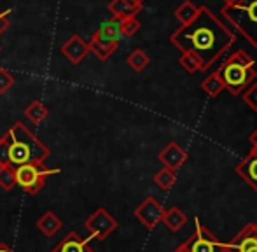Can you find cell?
<instances>
[{
  "mask_svg": "<svg viewBox=\"0 0 257 252\" xmlns=\"http://www.w3.org/2000/svg\"><path fill=\"white\" fill-rule=\"evenodd\" d=\"M236 41L231 32L208 7H200L191 23L182 25L170 35V42L180 53H193L201 62V70H208Z\"/></svg>",
  "mask_w": 257,
  "mask_h": 252,
  "instance_id": "obj_1",
  "label": "cell"
},
{
  "mask_svg": "<svg viewBox=\"0 0 257 252\" xmlns=\"http://www.w3.org/2000/svg\"><path fill=\"white\" fill-rule=\"evenodd\" d=\"M51 149L21 121H16L0 137V167H21L27 163L44 165Z\"/></svg>",
  "mask_w": 257,
  "mask_h": 252,
  "instance_id": "obj_2",
  "label": "cell"
},
{
  "mask_svg": "<svg viewBox=\"0 0 257 252\" xmlns=\"http://www.w3.org/2000/svg\"><path fill=\"white\" fill-rule=\"evenodd\" d=\"M217 74L222 81L224 89H227L233 96H240L252 82H255L257 67L247 51L238 49L231 56H227Z\"/></svg>",
  "mask_w": 257,
  "mask_h": 252,
  "instance_id": "obj_3",
  "label": "cell"
},
{
  "mask_svg": "<svg viewBox=\"0 0 257 252\" xmlns=\"http://www.w3.org/2000/svg\"><path fill=\"white\" fill-rule=\"evenodd\" d=\"M220 14L236 32H240L252 48L257 49V0H238L222 7Z\"/></svg>",
  "mask_w": 257,
  "mask_h": 252,
  "instance_id": "obj_4",
  "label": "cell"
},
{
  "mask_svg": "<svg viewBox=\"0 0 257 252\" xmlns=\"http://www.w3.org/2000/svg\"><path fill=\"white\" fill-rule=\"evenodd\" d=\"M60 172V168H48L46 165L27 163L14 168V177H16V186H20L30 196H35L44 189L48 179Z\"/></svg>",
  "mask_w": 257,
  "mask_h": 252,
  "instance_id": "obj_5",
  "label": "cell"
},
{
  "mask_svg": "<svg viewBox=\"0 0 257 252\" xmlns=\"http://www.w3.org/2000/svg\"><path fill=\"white\" fill-rule=\"evenodd\" d=\"M186 252H226V243L210 233L200 219H194V231L182 243Z\"/></svg>",
  "mask_w": 257,
  "mask_h": 252,
  "instance_id": "obj_6",
  "label": "cell"
},
{
  "mask_svg": "<svg viewBox=\"0 0 257 252\" xmlns=\"http://www.w3.org/2000/svg\"><path fill=\"white\" fill-rule=\"evenodd\" d=\"M84 228L91 235L89 238L103 242V240H107L117 229V221L114 219V215L108 214L107 208L100 207L91 215H88V219L84 221Z\"/></svg>",
  "mask_w": 257,
  "mask_h": 252,
  "instance_id": "obj_7",
  "label": "cell"
},
{
  "mask_svg": "<svg viewBox=\"0 0 257 252\" xmlns=\"http://www.w3.org/2000/svg\"><path fill=\"white\" fill-rule=\"evenodd\" d=\"M137 219L146 226L147 229H154L159 222L163 221V215H165V208L163 205L156 200L154 196H147L139 207L133 212Z\"/></svg>",
  "mask_w": 257,
  "mask_h": 252,
  "instance_id": "obj_8",
  "label": "cell"
},
{
  "mask_svg": "<svg viewBox=\"0 0 257 252\" xmlns=\"http://www.w3.org/2000/svg\"><path fill=\"white\" fill-rule=\"evenodd\" d=\"M226 252H257V224H245L229 242H226Z\"/></svg>",
  "mask_w": 257,
  "mask_h": 252,
  "instance_id": "obj_9",
  "label": "cell"
},
{
  "mask_svg": "<svg viewBox=\"0 0 257 252\" xmlns=\"http://www.w3.org/2000/svg\"><path fill=\"white\" fill-rule=\"evenodd\" d=\"M60 53L65 56L67 62H70L72 65H79L89 55V46L81 35L72 34L70 37L61 44Z\"/></svg>",
  "mask_w": 257,
  "mask_h": 252,
  "instance_id": "obj_10",
  "label": "cell"
},
{
  "mask_svg": "<svg viewBox=\"0 0 257 252\" xmlns=\"http://www.w3.org/2000/svg\"><path fill=\"white\" fill-rule=\"evenodd\" d=\"M158 160L163 163V167L172 172H177L187 161V153L184 147L177 142H170L161 153L158 154Z\"/></svg>",
  "mask_w": 257,
  "mask_h": 252,
  "instance_id": "obj_11",
  "label": "cell"
},
{
  "mask_svg": "<svg viewBox=\"0 0 257 252\" xmlns=\"http://www.w3.org/2000/svg\"><path fill=\"white\" fill-rule=\"evenodd\" d=\"M234 172H236L241 181L247 182V186H250L257 193V153L254 149L248 151L247 156L236 165Z\"/></svg>",
  "mask_w": 257,
  "mask_h": 252,
  "instance_id": "obj_12",
  "label": "cell"
},
{
  "mask_svg": "<svg viewBox=\"0 0 257 252\" xmlns=\"http://www.w3.org/2000/svg\"><path fill=\"white\" fill-rule=\"evenodd\" d=\"M91 238H81L77 231H68L65 238H61L51 252H95L89 245Z\"/></svg>",
  "mask_w": 257,
  "mask_h": 252,
  "instance_id": "obj_13",
  "label": "cell"
},
{
  "mask_svg": "<svg viewBox=\"0 0 257 252\" xmlns=\"http://www.w3.org/2000/svg\"><path fill=\"white\" fill-rule=\"evenodd\" d=\"M121 23H122V20H117V18H110V20L103 21V23L95 30V34L91 35V39L119 42V41H121V37H122Z\"/></svg>",
  "mask_w": 257,
  "mask_h": 252,
  "instance_id": "obj_14",
  "label": "cell"
},
{
  "mask_svg": "<svg viewBox=\"0 0 257 252\" xmlns=\"http://www.w3.org/2000/svg\"><path fill=\"white\" fill-rule=\"evenodd\" d=\"M35 226H37V229L42 233V235L51 238V236H54L61 228H63V221H61L54 212L48 210L37 219V224Z\"/></svg>",
  "mask_w": 257,
  "mask_h": 252,
  "instance_id": "obj_15",
  "label": "cell"
},
{
  "mask_svg": "<svg viewBox=\"0 0 257 252\" xmlns=\"http://www.w3.org/2000/svg\"><path fill=\"white\" fill-rule=\"evenodd\" d=\"M88 46H89V53H93L100 62H107V60L119 49V42L100 41V39H89Z\"/></svg>",
  "mask_w": 257,
  "mask_h": 252,
  "instance_id": "obj_16",
  "label": "cell"
},
{
  "mask_svg": "<svg viewBox=\"0 0 257 252\" xmlns=\"http://www.w3.org/2000/svg\"><path fill=\"white\" fill-rule=\"evenodd\" d=\"M161 222L172 233H177L187 224V215L184 214L179 207H172V208H168V210H165V215H163Z\"/></svg>",
  "mask_w": 257,
  "mask_h": 252,
  "instance_id": "obj_17",
  "label": "cell"
},
{
  "mask_svg": "<svg viewBox=\"0 0 257 252\" xmlns=\"http://www.w3.org/2000/svg\"><path fill=\"white\" fill-rule=\"evenodd\" d=\"M25 117H27L32 124H41L42 121L49 117V109L41 100H34V102L25 109Z\"/></svg>",
  "mask_w": 257,
  "mask_h": 252,
  "instance_id": "obj_18",
  "label": "cell"
},
{
  "mask_svg": "<svg viewBox=\"0 0 257 252\" xmlns=\"http://www.w3.org/2000/svg\"><path fill=\"white\" fill-rule=\"evenodd\" d=\"M108 13L112 14V18H117V20H128V18H137V14L140 11L133 9L132 6L124 2V0H110L107 6Z\"/></svg>",
  "mask_w": 257,
  "mask_h": 252,
  "instance_id": "obj_19",
  "label": "cell"
},
{
  "mask_svg": "<svg viewBox=\"0 0 257 252\" xmlns=\"http://www.w3.org/2000/svg\"><path fill=\"white\" fill-rule=\"evenodd\" d=\"M201 89H203V93L208 95L210 98H217V96L224 91V84H222V81H220L217 70L208 74L203 81H201Z\"/></svg>",
  "mask_w": 257,
  "mask_h": 252,
  "instance_id": "obj_20",
  "label": "cell"
},
{
  "mask_svg": "<svg viewBox=\"0 0 257 252\" xmlns=\"http://www.w3.org/2000/svg\"><path fill=\"white\" fill-rule=\"evenodd\" d=\"M198 9L200 7L198 6H194L191 0H186V2H182L179 7H177L175 11H173V16L179 20V23H180V27L182 25H187V23H191V21L196 18V14H198Z\"/></svg>",
  "mask_w": 257,
  "mask_h": 252,
  "instance_id": "obj_21",
  "label": "cell"
},
{
  "mask_svg": "<svg viewBox=\"0 0 257 252\" xmlns=\"http://www.w3.org/2000/svg\"><path fill=\"white\" fill-rule=\"evenodd\" d=\"M126 63H128V67L132 68V70L142 72V70H146V68L149 67L151 58H149V55L144 51V49H135V51H132L128 55Z\"/></svg>",
  "mask_w": 257,
  "mask_h": 252,
  "instance_id": "obj_22",
  "label": "cell"
},
{
  "mask_svg": "<svg viewBox=\"0 0 257 252\" xmlns=\"http://www.w3.org/2000/svg\"><path fill=\"white\" fill-rule=\"evenodd\" d=\"M154 182L161 191H170L175 186L177 175H175V172L168 170V168H161V170L154 175Z\"/></svg>",
  "mask_w": 257,
  "mask_h": 252,
  "instance_id": "obj_23",
  "label": "cell"
},
{
  "mask_svg": "<svg viewBox=\"0 0 257 252\" xmlns=\"http://www.w3.org/2000/svg\"><path fill=\"white\" fill-rule=\"evenodd\" d=\"M179 63L187 74H196L201 72V62L198 60V56H194L193 53H182V56L179 58Z\"/></svg>",
  "mask_w": 257,
  "mask_h": 252,
  "instance_id": "obj_24",
  "label": "cell"
},
{
  "mask_svg": "<svg viewBox=\"0 0 257 252\" xmlns=\"http://www.w3.org/2000/svg\"><path fill=\"white\" fill-rule=\"evenodd\" d=\"M16 186V177H14L13 167H0V188L4 191H13Z\"/></svg>",
  "mask_w": 257,
  "mask_h": 252,
  "instance_id": "obj_25",
  "label": "cell"
},
{
  "mask_svg": "<svg viewBox=\"0 0 257 252\" xmlns=\"http://www.w3.org/2000/svg\"><path fill=\"white\" fill-rule=\"evenodd\" d=\"M241 100H243V103L252 112H257V82H252V84L241 93Z\"/></svg>",
  "mask_w": 257,
  "mask_h": 252,
  "instance_id": "obj_26",
  "label": "cell"
},
{
  "mask_svg": "<svg viewBox=\"0 0 257 252\" xmlns=\"http://www.w3.org/2000/svg\"><path fill=\"white\" fill-rule=\"evenodd\" d=\"M140 30V21L137 18H128V20H122L121 23V34L122 37H133L137 32Z\"/></svg>",
  "mask_w": 257,
  "mask_h": 252,
  "instance_id": "obj_27",
  "label": "cell"
},
{
  "mask_svg": "<svg viewBox=\"0 0 257 252\" xmlns=\"http://www.w3.org/2000/svg\"><path fill=\"white\" fill-rule=\"evenodd\" d=\"M14 82H16L14 75L9 70H6V68H0V95H6L14 86Z\"/></svg>",
  "mask_w": 257,
  "mask_h": 252,
  "instance_id": "obj_28",
  "label": "cell"
},
{
  "mask_svg": "<svg viewBox=\"0 0 257 252\" xmlns=\"http://www.w3.org/2000/svg\"><path fill=\"white\" fill-rule=\"evenodd\" d=\"M11 13V9L7 11H0V37H2L4 32L9 28V18H7V14Z\"/></svg>",
  "mask_w": 257,
  "mask_h": 252,
  "instance_id": "obj_29",
  "label": "cell"
},
{
  "mask_svg": "<svg viewBox=\"0 0 257 252\" xmlns=\"http://www.w3.org/2000/svg\"><path fill=\"white\" fill-rule=\"evenodd\" d=\"M124 2L137 11H142V7H144V0H124Z\"/></svg>",
  "mask_w": 257,
  "mask_h": 252,
  "instance_id": "obj_30",
  "label": "cell"
},
{
  "mask_svg": "<svg viewBox=\"0 0 257 252\" xmlns=\"http://www.w3.org/2000/svg\"><path fill=\"white\" fill-rule=\"evenodd\" d=\"M248 140H250V144H252V149H257V128L250 133Z\"/></svg>",
  "mask_w": 257,
  "mask_h": 252,
  "instance_id": "obj_31",
  "label": "cell"
},
{
  "mask_svg": "<svg viewBox=\"0 0 257 252\" xmlns=\"http://www.w3.org/2000/svg\"><path fill=\"white\" fill-rule=\"evenodd\" d=\"M0 252H14L7 243H0Z\"/></svg>",
  "mask_w": 257,
  "mask_h": 252,
  "instance_id": "obj_32",
  "label": "cell"
},
{
  "mask_svg": "<svg viewBox=\"0 0 257 252\" xmlns=\"http://www.w3.org/2000/svg\"><path fill=\"white\" fill-rule=\"evenodd\" d=\"M173 252H186V249H184V245H179V247H177V249L173 250Z\"/></svg>",
  "mask_w": 257,
  "mask_h": 252,
  "instance_id": "obj_33",
  "label": "cell"
},
{
  "mask_svg": "<svg viewBox=\"0 0 257 252\" xmlns=\"http://www.w3.org/2000/svg\"><path fill=\"white\" fill-rule=\"evenodd\" d=\"M238 2V0H224V6H227V4H234Z\"/></svg>",
  "mask_w": 257,
  "mask_h": 252,
  "instance_id": "obj_34",
  "label": "cell"
},
{
  "mask_svg": "<svg viewBox=\"0 0 257 252\" xmlns=\"http://www.w3.org/2000/svg\"><path fill=\"white\" fill-rule=\"evenodd\" d=\"M254 151H255V153H257V149H254Z\"/></svg>",
  "mask_w": 257,
  "mask_h": 252,
  "instance_id": "obj_35",
  "label": "cell"
}]
</instances>
